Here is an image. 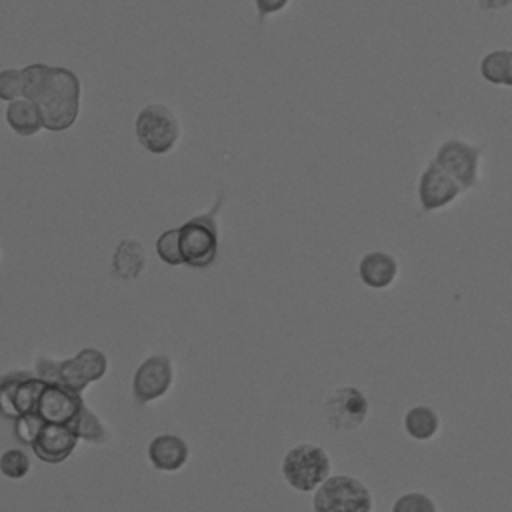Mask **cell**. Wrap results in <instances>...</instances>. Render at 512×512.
Here are the masks:
<instances>
[{"mask_svg":"<svg viewBox=\"0 0 512 512\" xmlns=\"http://www.w3.org/2000/svg\"><path fill=\"white\" fill-rule=\"evenodd\" d=\"M22 78V98L36 104L46 130L64 132L74 126L80 114L82 86L70 68L36 62L22 68Z\"/></svg>","mask_w":512,"mask_h":512,"instance_id":"cell-1","label":"cell"},{"mask_svg":"<svg viewBox=\"0 0 512 512\" xmlns=\"http://www.w3.org/2000/svg\"><path fill=\"white\" fill-rule=\"evenodd\" d=\"M330 476V456L318 444H296L282 458V478L296 492H316Z\"/></svg>","mask_w":512,"mask_h":512,"instance_id":"cell-2","label":"cell"},{"mask_svg":"<svg viewBox=\"0 0 512 512\" xmlns=\"http://www.w3.org/2000/svg\"><path fill=\"white\" fill-rule=\"evenodd\" d=\"M220 198L216 206L200 216L186 220L178 226V240H180V254L182 262L190 268H206L216 260L218 254V224L216 212L220 208Z\"/></svg>","mask_w":512,"mask_h":512,"instance_id":"cell-3","label":"cell"},{"mask_svg":"<svg viewBox=\"0 0 512 512\" xmlns=\"http://www.w3.org/2000/svg\"><path fill=\"white\" fill-rule=\"evenodd\" d=\"M314 512H372L374 500L366 484L354 476L332 474L312 498Z\"/></svg>","mask_w":512,"mask_h":512,"instance_id":"cell-4","label":"cell"},{"mask_svg":"<svg viewBox=\"0 0 512 512\" xmlns=\"http://www.w3.org/2000/svg\"><path fill=\"white\" fill-rule=\"evenodd\" d=\"M134 132L144 150L162 156L180 140V122L176 114L160 102L144 106L134 122Z\"/></svg>","mask_w":512,"mask_h":512,"instance_id":"cell-5","label":"cell"},{"mask_svg":"<svg viewBox=\"0 0 512 512\" xmlns=\"http://www.w3.org/2000/svg\"><path fill=\"white\" fill-rule=\"evenodd\" d=\"M108 372V358L98 348H82L68 360H58L56 382L78 394L86 390L90 382L100 380Z\"/></svg>","mask_w":512,"mask_h":512,"instance_id":"cell-6","label":"cell"},{"mask_svg":"<svg viewBox=\"0 0 512 512\" xmlns=\"http://www.w3.org/2000/svg\"><path fill=\"white\" fill-rule=\"evenodd\" d=\"M174 382V366L166 354L148 356L134 372L132 396L138 404H150L162 398Z\"/></svg>","mask_w":512,"mask_h":512,"instance_id":"cell-7","label":"cell"},{"mask_svg":"<svg viewBox=\"0 0 512 512\" xmlns=\"http://www.w3.org/2000/svg\"><path fill=\"white\" fill-rule=\"evenodd\" d=\"M324 414L334 430H356L368 416V400L354 386H340L324 402Z\"/></svg>","mask_w":512,"mask_h":512,"instance_id":"cell-8","label":"cell"},{"mask_svg":"<svg viewBox=\"0 0 512 512\" xmlns=\"http://www.w3.org/2000/svg\"><path fill=\"white\" fill-rule=\"evenodd\" d=\"M434 162L448 172L462 190L472 188L478 178V164H480V150L462 140H446L438 152Z\"/></svg>","mask_w":512,"mask_h":512,"instance_id":"cell-9","label":"cell"},{"mask_svg":"<svg viewBox=\"0 0 512 512\" xmlns=\"http://www.w3.org/2000/svg\"><path fill=\"white\" fill-rule=\"evenodd\" d=\"M84 398L82 394L54 382H46L36 414L46 422V424H64L72 426L74 420L80 416L84 408Z\"/></svg>","mask_w":512,"mask_h":512,"instance_id":"cell-10","label":"cell"},{"mask_svg":"<svg viewBox=\"0 0 512 512\" xmlns=\"http://www.w3.org/2000/svg\"><path fill=\"white\" fill-rule=\"evenodd\" d=\"M462 192V186L444 172L434 160L422 172L418 182V200L424 210H438L454 202Z\"/></svg>","mask_w":512,"mask_h":512,"instance_id":"cell-11","label":"cell"},{"mask_svg":"<svg viewBox=\"0 0 512 512\" xmlns=\"http://www.w3.org/2000/svg\"><path fill=\"white\" fill-rule=\"evenodd\" d=\"M80 438L70 426L46 424L32 444V452L46 464H60L72 456Z\"/></svg>","mask_w":512,"mask_h":512,"instance_id":"cell-12","label":"cell"},{"mask_svg":"<svg viewBox=\"0 0 512 512\" xmlns=\"http://www.w3.org/2000/svg\"><path fill=\"white\" fill-rule=\"evenodd\" d=\"M148 460L158 472H178L190 458V448L184 438L176 434H158L148 444Z\"/></svg>","mask_w":512,"mask_h":512,"instance_id":"cell-13","label":"cell"},{"mask_svg":"<svg viewBox=\"0 0 512 512\" xmlns=\"http://www.w3.org/2000/svg\"><path fill=\"white\" fill-rule=\"evenodd\" d=\"M358 276L364 286L372 290L388 288L398 276V262L390 252L374 250L362 256L358 264Z\"/></svg>","mask_w":512,"mask_h":512,"instance_id":"cell-14","label":"cell"},{"mask_svg":"<svg viewBox=\"0 0 512 512\" xmlns=\"http://www.w3.org/2000/svg\"><path fill=\"white\" fill-rule=\"evenodd\" d=\"M146 266V248L136 238H124L116 244L112 254V276L120 280H134Z\"/></svg>","mask_w":512,"mask_h":512,"instance_id":"cell-15","label":"cell"},{"mask_svg":"<svg viewBox=\"0 0 512 512\" xmlns=\"http://www.w3.org/2000/svg\"><path fill=\"white\" fill-rule=\"evenodd\" d=\"M6 122L18 136H34L44 128L36 104L26 98H20L6 106Z\"/></svg>","mask_w":512,"mask_h":512,"instance_id":"cell-16","label":"cell"},{"mask_svg":"<svg viewBox=\"0 0 512 512\" xmlns=\"http://www.w3.org/2000/svg\"><path fill=\"white\" fill-rule=\"evenodd\" d=\"M404 430L410 438L418 442H426L438 434L440 416L430 406H412L404 414Z\"/></svg>","mask_w":512,"mask_h":512,"instance_id":"cell-17","label":"cell"},{"mask_svg":"<svg viewBox=\"0 0 512 512\" xmlns=\"http://www.w3.org/2000/svg\"><path fill=\"white\" fill-rule=\"evenodd\" d=\"M484 80L498 86H512V50H492L480 62Z\"/></svg>","mask_w":512,"mask_h":512,"instance_id":"cell-18","label":"cell"},{"mask_svg":"<svg viewBox=\"0 0 512 512\" xmlns=\"http://www.w3.org/2000/svg\"><path fill=\"white\" fill-rule=\"evenodd\" d=\"M70 428L76 432V436H78L80 440L90 442V444H102V442H106L108 436H110L108 430H106V426L102 424V420H100L88 406L82 408L80 416L74 420V424H72Z\"/></svg>","mask_w":512,"mask_h":512,"instance_id":"cell-19","label":"cell"},{"mask_svg":"<svg viewBox=\"0 0 512 512\" xmlns=\"http://www.w3.org/2000/svg\"><path fill=\"white\" fill-rule=\"evenodd\" d=\"M156 254L162 262L168 266H182V254H180V240H178V228L164 230L156 238Z\"/></svg>","mask_w":512,"mask_h":512,"instance_id":"cell-20","label":"cell"},{"mask_svg":"<svg viewBox=\"0 0 512 512\" xmlns=\"http://www.w3.org/2000/svg\"><path fill=\"white\" fill-rule=\"evenodd\" d=\"M0 470L10 480H20L30 472V456L20 448H10L0 458Z\"/></svg>","mask_w":512,"mask_h":512,"instance_id":"cell-21","label":"cell"},{"mask_svg":"<svg viewBox=\"0 0 512 512\" xmlns=\"http://www.w3.org/2000/svg\"><path fill=\"white\" fill-rule=\"evenodd\" d=\"M390 512H438V506L424 492H408L394 500Z\"/></svg>","mask_w":512,"mask_h":512,"instance_id":"cell-22","label":"cell"},{"mask_svg":"<svg viewBox=\"0 0 512 512\" xmlns=\"http://www.w3.org/2000/svg\"><path fill=\"white\" fill-rule=\"evenodd\" d=\"M24 94V78H22V70H14V68H6L0 72V98L4 102H16L20 100Z\"/></svg>","mask_w":512,"mask_h":512,"instance_id":"cell-23","label":"cell"},{"mask_svg":"<svg viewBox=\"0 0 512 512\" xmlns=\"http://www.w3.org/2000/svg\"><path fill=\"white\" fill-rule=\"evenodd\" d=\"M44 426H46V422L38 414H26V416H20L14 420V436L22 444L32 446Z\"/></svg>","mask_w":512,"mask_h":512,"instance_id":"cell-24","label":"cell"},{"mask_svg":"<svg viewBox=\"0 0 512 512\" xmlns=\"http://www.w3.org/2000/svg\"><path fill=\"white\" fill-rule=\"evenodd\" d=\"M286 6H288V2H266V0H258V2H256V8H258V12H260L262 18L268 16V14H274V12L282 10V8H286Z\"/></svg>","mask_w":512,"mask_h":512,"instance_id":"cell-25","label":"cell"}]
</instances>
